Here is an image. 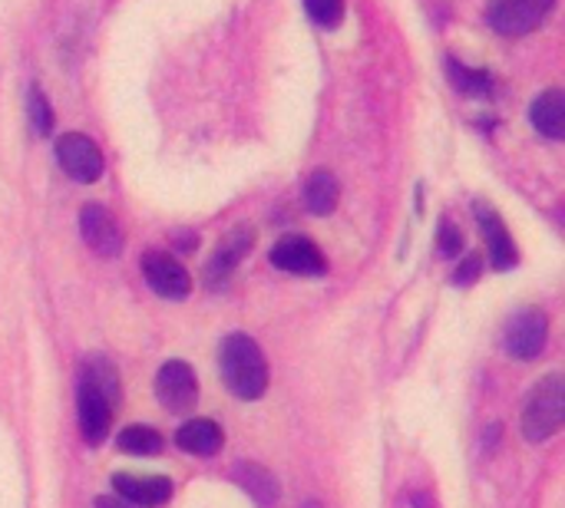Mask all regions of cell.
Segmentation results:
<instances>
[{
    "instance_id": "6da1fadb",
    "label": "cell",
    "mask_w": 565,
    "mask_h": 508,
    "mask_svg": "<svg viewBox=\"0 0 565 508\" xmlns=\"http://www.w3.org/2000/svg\"><path fill=\"white\" fill-rule=\"evenodd\" d=\"M218 370L225 387L238 400H258L268 390V364L248 334H228L218 350Z\"/></svg>"
},
{
    "instance_id": "7a4b0ae2",
    "label": "cell",
    "mask_w": 565,
    "mask_h": 508,
    "mask_svg": "<svg viewBox=\"0 0 565 508\" xmlns=\"http://www.w3.org/2000/svg\"><path fill=\"white\" fill-rule=\"evenodd\" d=\"M565 423V380L559 374H550L536 383V390L526 400L523 410V436L530 443L553 440Z\"/></svg>"
},
{
    "instance_id": "3957f363",
    "label": "cell",
    "mask_w": 565,
    "mask_h": 508,
    "mask_svg": "<svg viewBox=\"0 0 565 508\" xmlns=\"http://www.w3.org/2000/svg\"><path fill=\"white\" fill-rule=\"evenodd\" d=\"M76 413H79V433L89 446H99L109 436L113 426V400L103 393V387L93 380V374L79 370V390H76Z\"/></svg>"
},
{
    "instance_id": "277c9868",
    "label": "cell",
    "mask_w": 565,
    "mask_h": 508,
    "mask_svg": "<svg viewBox=\"0 0 565 508\" xmlns=\"http://www.w3.org/2000/svg\"><path fill=\"white\" fill-rule=\"evenodd\" d=\"M556 0H490V23L493 30L507 33V36H523L533 33L536 26L546 23V17L553 13Z\"/></svg>"
},
{
    "instance_id": "5b68a950",
    "label": "cell",
    "mask_w": 565,
    "mask_h": 508,
    "mask_svg": "<svg viewBox=\"0 0 565 508\" xmlns=\"http://www.w3.org/2000/svg\"><path fill=\"white\" fill-rule=\"evenodd\" d=\"M546 341H550V317H546L540 307L520 311V314L507 324V337H503L507 354L516 357V360H533V357H540L543 347H546Z\"/></svg>"
},
{
    "instance_id": "8992f818",
    "label": "cell",
    "mask_w": 565,
    "mask_h": 508,
    "mask_svg": "<svg viewBox=\"0 0 565 508\" xmlns=\"http://www.w3.org/2000/svg\"><path fill=\"white\" fill-rule=\"evenodd\" d=\"M56 162L73 182H96L103 175V152L83 132H66L56 142Z\"/></svg>"
},
{
    "instance_id": "52a82bcc",
    "label": "cell",
    "mask_w": 565,
    "mask_h": 508,
    "mask_svg": "<svg viewBox=\"0 0 565 508\" xmlns=\"http://www.w3.org/2000/svg\"><path fill=\"white\" fill-rule=\"evenodd\" d=\"M156 397L169 413H192L195 400H199V380H195L192 367L182 360H169L156 374Z\"/></svg>"
},
{
    "instance_id": "ba28073f",
    "label": "cell",
    "mask_w": 565,
    "mask_h": 508,
    "mask_svg": "<svg viewBox=\"0 0 565 508\" xmlns=\"http://www.w3.org/2000/svg\"><path fill=\"white\" fill-rule=\"evenodd\" d=\"M79 235L83 241L99 255V258H116L122 251V228L116 221V215L96 202L83 205L79 212Z\"/></svg>"
},
{
    "instance_id": "9c48e42d",
    "label": "cell",
    "mask_w": 565,
    "mask_h": 508,
    "mask_svg": "<svg viewBox=\"0 0 565 508\" xmlns=\"http://www.w3.org/2000/svg\"><path fill=\"white\" fill-rule=\"evenodd\" d=\"M142 274H146V284L159 294V298H169V301H182L189 298L192 291V278L189 271L166 251H149L142 258Z\"/></svg>"
},
{
    "instance_id": "30bf717a",
    "label": "cell",
    "mask_w": 565,
    "mask_h": 508,
    "mask_svg": "<svg viewBox=\"0 0 565 508\" xmlns=\"http://www.w3.org/2000/svg\"><path fill=\"white\" fill-rule=\"evenodd\" d=\"M271 264L288 271V274H301V278H318L328 271L324 255L318 251L315 241L301 238V235H288L271 248Z\"/></svg>"
},
{
    "instance_id": "8fae6325",
    "label": "cell",
    "mask_w": 565,
    "mask_h": 508,
    "mask_svg": "<svg viewBox=\"0 0 565 508\" xmlns=\"http://www.w3.org/2000/svg\"><path fill=\"white\" fill-rule=\"evenodd\" d=\"M252 241H255V231H252L248 225L232 228V231L218 241V248H215V255H212V261H209V268H205V278H209L212 288L228 281V274H232V271L238 268V261L248 255Z\"/></svg>"
},
{
    "instance_id": "7c38bea8",
    "label": "cell",
    "mask_w": 565,
    "mask_h": 508,
    "mask_svg": "<svg viewBox=\"0 0 565 508\" xmlns=\"http://www.w3.org/2000/svg\"><path fill=\"white\" fill-rule=\"evenodd\" d=\"M473 215H477L480 231H483V238H487V245H490V261H493V268H497V271L513 268V264H516V245H513V238H510L503 218H500L487 202H477V205H473Z\"/></svg>"
},
{
    "instance_id": "4fadbf2b",
    "label": "cell",
    "mask_w": 565,
    "mask_h": 508,
    "mask_svg": "<svg viewBox=\"0 0 565 508\" xmlns=\"http://www.w3.org/2000/svg\"><path fill=\"white\" fill-rule=\"evenodd\" d=\"M113 489L119 493V499L132 502V506L156 508L166 506L172 499V483L166 476H113Z\"/></svg>"
},
{
    "instance_id": "5bb4252c",
    "label": "cell",
    "mask_w": 565,
    "mask_h": 508,
    "mask_svg": "<svg viewBox=\"0 0 565 508\" xmlns=\"http://www.w3.org/2000/svg\"><path fill=\"white\" fill-rule=\"evenodd\" d=\"M232 479H235L238 489H245L262 508L278 502V479L265 466H258V463H238L232 469Z\"/></svg>"
},
{
    "instance_id": "9a60e30c",
    "label": "cell",
    "mask_w": 565,
    "mask_h": 508,
    "mask_svg": "<svg viewBox=\"0 0 565 508\" xmlns=\"http://www.w3.org/2000/svg\"><path fill=\"white\" fill-rule=\"evenodd\" d=\"M175 443L189 456H215L222 450V430L212 420H189L175 433Z\"/></svg>"
},
{
    "instance_id": "2e32d148",
    "label": "cell",
    "mask_w": 565,
    "mask_h": 508,
    "mask_svg": "<svg viewBox=\"0 0 565 508\" xmlns=\"http://www.w3.org/2000/svg\"><path fill=\"white\" fill-rule=\"evenodd\" d=\"M530 116H533L536 132H543L546 139H563L565 136V99L559 89L543 93V96L533 102Z\"/></svg>"
},
{
    "instance_id": "e0dca14e",
    "label": "cell",
    "mask_w": 565,
    "mask_h": 508,
    "mask_svg": "<svg viewBox=\"0 0 565 508\" xmlns=\"http://www.w3.org/2000/svg\"><path fill=\"white\" fill-rule=\"evenodd\" d=\"M338 202H341V185H338L334 172L318 169L305 185V208L311 215H331L338 208Z\"/></svg>"
},
{
    "instance_id": "ac0fdd59",
    "label": "cell",
    "mask_w": 565,
    "mask_h": 508,
    "mask_svg": "<svg viewBox=\"0 0 565 508\" xmlns=\"http://www.w3.org/2000/svg\"><path fill=\"white\" fill-rule=\"evenodd\" d=\"M119 450L129 456H159L162 453V436L152 426H126L119 433Z\"/></svg>"
},
{
    "instance_id": "d6986e66",
    "label": "cell",
    "mask_w": 565,
    "mask_h": 508,
    "mask_svg": "<svg viewBox=\"0 0 565 508\" xmlns=\"http://www.w3.org/2000/svg\"><path fill=\"white\" fill-rule=\"evenodd\" d=\"M305 7H308V17L328 30H334L344 20V0H305Z\"/></svg>"
},
{
    "instance_id": "ffe728a7",
    "label": "cell",
    "mask_w": 565,
    "mask_h": 508,
    "mask_svg": "<svg viewBox=\"0 0 565 508\" xmlns=\"http://www.w3.org/2000/svg\"><path fill=\"white\" fill-rule=\"evenodd\" d=\"M450 79H454L457 89H463L470 96H480V93L490 89V73H473V69H467V66H460L454 60H450Z\"/></svg>"
},
{
    "instance_id": "44dd1931",
    "label": "cell",
    "mask_w": 565,
    "mask_h": 508,
    "mask_svg": "<svg viewBox=\"0 0 565 508\" xmlns=\"http://www.w3.org/2000/svg\"><path fill=\"white\" fill-rule=\"evenodd\" d=\"M26 109H30V126H33V132H36V136H50V129H53V112H50V102H46V96H43L40 89H30Z\"/></svg>"
},
{
    "instance_id": "7402d4cb",
    "label": "cell",
    "mask_w": 565,
    "mask_h": 508,
    "mask_svg": "<svg viewBox=\"0 0 565 508\" xmlns=\"http://www.w3.org/2000/svg\"><path fill=\"white\" fill-rule=\"evenodd\" d=\"M437 248H440L444 258H457V255L463 251V235H460V228H457L450 218H444V225H440V241H437Z\"/></svg>"
},
{
    "instance_id": "603a6c76",
    "label": "cell",
    "mask_w": 565,
    "mask_h": 508,
    "mask_svg": "<svg viewBox=\"0 0 565 508\" xmlns=\"http://www.w3.org/2000/svg\"><path fill=\"white\" fill-rule=\"evenodd\" d=\"M480 268H483V261H480L477 255H470V258L457 268L454 281H457V284H473V281H477V274H480Z\"/></svg>"
},
{
    "instance_id": "cb8c5ba5",
    "label": "cell",
    "mask_w": 565,
    "mask_h": 508,
    "mask_svg": "<svg viewBox=\"0 0 565 508\" xmlns=\"http://www.w3.org/2000/svg\"><path fill=\"white\" fill-rule=\"evenodd\" d=\"M96 508H132L126 499H119V496H103V499H96Z\"/></svg>"
},
{
    "instance_id": "d4e9b609",
    "label": "cell",
    "mask_w": 565,
    "mask_h": 508,
    "mask_svg": "<svg viewBox=\"0 0 565 508\" xmlns=\"http://www.w3.org/2000/svg\"><path fill=\"white\" fill-rule=\"evenodd\" d=\"M414 508H430V502H427V496H424V493H417V496H414Z\"/></svg>"
},
{
    "instance_id": "484cf974",
    "label": "cell",
    "mask_w": 565,
    "mask_h": 508,
    "mask_svg": "<svg viewBox=\"0 0 565 508\" xmlns=\"http://www.w3.org/2000/svg\"><path fill=\"white\" fill-rule=\"evenodd\" d=\"M301 508H321V502H305Z\"/></svg>"
}]
</instances>
